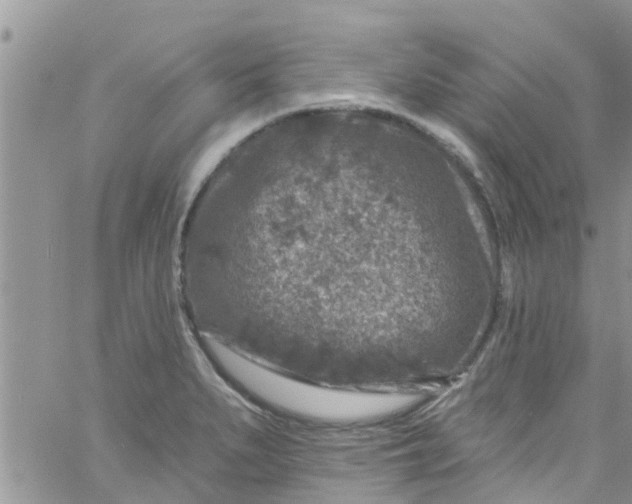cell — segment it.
Here are the masks:
<instances>
[{
	"label": "cell",
	"mask_w": 632,
	"mask_h": 504,
	"mask_svg": "<svg viewBox=\"0 0 632 504\" xmlns=\"http://www.w3.org/2000/svg\"><path fill=\"white\" fill-rule=\"evenodd\" d=\"M225 370L267 405L301 418L327 423L372 422L413 406L419 395L388 390H352L304 382L223 345L212 346Z\"/></svg>",
	"instance_id": "6da1fadb"
}]
</instances>
